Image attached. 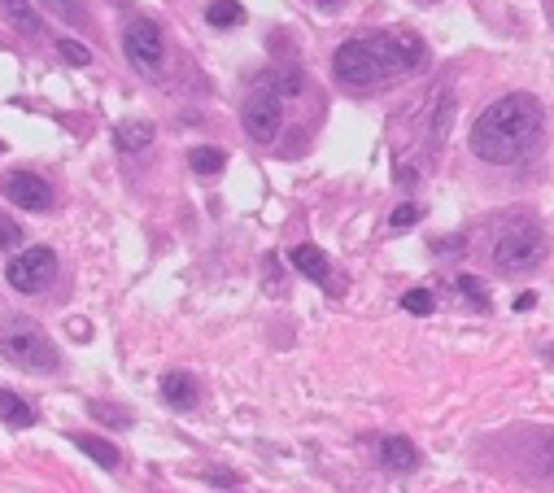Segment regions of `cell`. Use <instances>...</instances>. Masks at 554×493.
Returning <instances> with one entry per match:
<instances>
[{
  "label": "cell",
  "mask_w": 554,
  "mask_h": 493,
  "mask_svg": "<svg viewBox=\"0 0 554 493\" xmlns=\"http://www.w3.org/2000/svg\"><path fill=\"white\" fill-rule=\"evenodd\" d=\"M541 105L528 92H511L493 101L472 127V149L489 166H515L541 144Z\"/></svg>",
  "instance_id": "cell-1"
},
{
  "label": "cell",
  "mask_w": 554,
  "mask_h": 493,
  "mask_svg": "<svg viewBox=\"0 0 554 493\" xmlns=\"http://www.w3.org/2000/svg\"><path fill=\"white\" fill-rule=\"evenodd\" d=\"M424 62V44L411 31H380L367 40H345L332 57V70L345 88H380Z\"/></svg>",
  "instance_id": "cell-2"
},
{
  "label": "cell",
  "mask_w": 554,
  "mask_h": 493,
  "mask_svg": "<svg viewBox=\"0 0 554 493\" xmlns=\"http://www.w3.org/2000/svg\"><path fill=\"white\" fill-rule=\"evenodd\" d=\"M0 354L22 371H57L62 367V350H57L40 328H27V323L5 328V336H0Z\"/></svg>",
  "instance_id": "cell-3"
},
{
  "label": "cell",
  "mask_w": 554,
  "mask_h": 493,
  "mask_svg": "<svg viewBox=\"0 0 554 493\" xmlns=\"http://www.w3.org/2000/svg\"><path fill=\"white\" fill-rule=\"evenodd\" d=\"M5 280L14 293L22 297H35V293H48L57 280V254L48 245H31V249H22V254L9 258V267H5Z\"/></svg>",
  "instance_id": "cell-4"
},
{
  "label": "cell",
  "mask_w": 554,
  "mask_h": 493,
  "mask_svg": "<svg viewBox=\"0 0 554 493\" xmlns=\"http://www.w3.org/2000/svg\"><path fill=\"white\" fill-rule=\"evenodd\" d=\"M546 262V236L537 227H515L493 245V267L507 271V275H520V271H533Z\"/></svg>",
  "instance_id": "cell-5"
},
{
  "label": "cell",
  "mask_w": 554,
  "mask_h": 493,
  "mask_svg": "<svg viewBox=\"0 0 554 493\" xmlns=\"http://www.w3.org/2000/svg\"><path fill=\"white\" fill-rule=\"evenodd\" d=\"M123 57L131 66L140 70V75H162V66H166V35L158 22H149V18H136L131 27L123 31Z\"/></svg>",
  "instance_id": "cell-6"
},
{
  "label": "cell",
  "mask_w": 554,
  "mask_h": 493,
  "mask_svg": "<svg viewBox=\"0 0 554 493\" xmlns=\"http://www.w3.org/2000/svg\"><path fill=\"white\" fill-rule=\"evenodd\" d=\"M0 192H5V201L18 210H31V214L53 210V184L35 171H9L0 179Z\"/></svg>",
  "instance_id": "cell-7"
},
{
  "label": "cell",
  "mask_w": 554,
  "mask_h": 493,
  "mask_svg": "<svg viewBox=\"0 0 554 493\" xmlns=\"http://www.w3.org/2000/svg\"><path fill=\"white\" fill-rule=\"evenodd\" d=\"M240 118H245V131L258 144H271L275 136H280V127H284V105L275 101L271 92H254L245 101V110H240Z\"/></svg>",
  "instance_id": "cell-8"
},
{
  "label": "cell",
  "mask_w": 554,
  "mask_h": 493,
  "mask_svg": "<svg viewBox=\"0 0 554 493\" xmlns=\"http://www.w3.org/2000/svg\"><path fill=\"white\" fill-rule=\"evenodd\" d=\"M428 149L437 153L441 144H445V136H450V127H454V96H450V88H437V96L428 101Z\"/></svg>",
  "instance_id": "cell-9"
},
{
  "label": "cell",
  "mask_w": 554,
  "mask_h": 493,
  "mask_svg": "<svg viewBox=\"0 0 554 493\" xmlns=\"http://www.w3.org/2000/svg\"><path fill=\"white\" fill-rule=\"evenodd\" d=\"M162 402L175 406V411H192V406L201 402L197 380H192L188 371H171V376H162Z\"/></svg>",
  "instance_id": "cell-10"
},
{
  "label": "cell",
  "mask_w": 554,
  "mask_h": 493,
  "mask_svg": "<svg viewBox=\"0 0 554 493\" xmlns=\"http://www.w3.org/2000/svg\"><path fill=\"white\" fill-rule=\"evenodd\" d=\"M376 454H380V463L389 467V472H415V467H419V450L406 437H384Z\"/></svg>",
  "instance_id": "cell-11"
},
{
  "label": "cell",
  "mask_w": 554,
  "mask_h": 493,
  "mask_svg": "<svg viewBox=\"0 0 554 493\" xmlns=\"http://www.w3.org/2000/svg\"><path fill=\"white\" fill-rule=\"evenodd\" d=\"M0 18H5L18 35H40V14H35V0H0Z\"/></svg>",
  "instance_id": "cell-12"
},
{
  "label": "cell",
  "mask_w": 554,
  "mask_h": 493,
  "mask_svg": "<svg viewBox=\"0 0 554 493\" xmlns=\"http://www.w3.org/2000/svg\"><path fill=\"white\" fill-rule=\"evenodd\" d=\"M293 267H297L301 275H310L315 284H328V275H332L328 254H323V249H315V245H297V249H293Z\"/></svg>",
  "instance_id": "cell-13"
},
{
  "label": "cell",
  "mask_w": 554,
  "mask_h": 493,
  "mask_svg": "<svg viewBox=\"0 0 554 493\" xmlns=\"http://www.w3.org/2000/svg\"><path fill=\"white\" fill-rule=\"evenodd\" d=\"M114 144L123 153H140L153 144V123H140V118H131V123H118L114 127Z\"/></svg>",
  "instance_id": "cell-14"
},
{
  "label": "cell",
  "mask_w": 554,
  "mask_h": 493,
  "mask_svg": "<svg viewBox=\"0 0 554 493\" xmlns=\"http://www.w3.org/2000/svg\"><path fill=\"white\" fill-rule=\"evenodd\" d=\"M70 446H75V450H83V454H88L92 463L110 467V472L118 467V450H114V446H110V441H105V437H92V432H75V437H70Z\"/></svg>",
  "instance_id": "cell-15"
},
{
  "label": "cell",
  "mask_w": 554,
  "mask_h": 493,
  "mask_svg": "<svg viewBox=\"0 0 554 493\" xmlns=\"http://www.w3.org/2000/svg\"><path fill=\"white\" fill-rule=\"evenodd\" d=\"M35 419H40V415H35L14 389H0V424H9V428H31Z\"/></svg>",
  "instance_id": "cell-16"
},
{
  "label": "cell",
  "mask_w": 554,
  "mask_h": 493,
  "mask_svg": "<svg viewBox=\"0 0 554 493\" xmlns=\"http://www.w3.org/2000/svg\"><path fill=\"white\" fill-rule=\"evenodd\" d=\"M262 88H271L275 101H288V96H297V92H301V70H297V66L267 70V75H262Z\"/></svg>",
  "instance_id": "cell-17"
},
{
  "label": "cell",
  "mask_w": 554,
  "mask_h": 493,
  "mask_svg": "<svg viewBox=\"0 0 554 493\" xmlns=\"http://www.w3.org/2000/svg\"><path fill=\"white\" fill-rule=\"evenodd\" d=\"M188 166H192L197 175H219L223 166H227V153H223V149H206V144H201V149L188 153Z\"/></svg>",
  "instance_id": "cell-18"
},
{
  "label": "cell",
  "mask_w": 554,
  "mask_h": 493,
  "mask_svg": "<svg viewBox=\"0 0 554 493\" xmlns=\"http://www.w3.org/2000/svg\"><path fill=\"white\" fill-rule=\"evenodd\" d=\"M206 18H210V27H236V22L245 18V9H240L236 0H214L206 9Z\"/></svg>",
  "instance_id": "cell-19"
},
{
  "label": "cell",
  "mask_w": 554,
  "mask_h": 493,
  "mask_svg": "<svg viewBox=\"0 0 554 493\" xmlns=\"http://www.w3.org/2000/svg\"><path fill=\"white\" fill-rule=\"evenodd\" d=\"M454 288H459V293H463L476 310H489V293H485V284H480L476 275H454Z\"/></svg>",
  "instance_id": "cell-20"
},
{
  "label": "cell",
  "mask_w": 554,
  "mask_h": 493,
  "mask_svg": "<svg viewBox=\"0 0 554 493\" xmlns=\"http://www.w3.org/2000/svg\"><path fill=\"white\" fill-rule=\"evenodd\" d=\"M48 9H53L57 18H66V22H75V27H88V9L79 5V0H44Z\"/></svg>",
  "instance_id": "cell-21"
},
{
  "label": "cell",
  "mask_w": 554,
  "mask_h": 493,
  "mask_svg": "<svg viewBox=\"0 0 554 493\" xmlns=\"http://www.w3.org/2000/svg\"><path fill=\"white\" fill-rule=\"evenodd\" d=\"M57 53H62L70 66H92V53H88V44L70 40V35H66V40H57Z\"/></svg>",
  "instance_id": "cell-22"
},
{
  "label": "cell",
  "mask_w": 554,
  "mask_h": 493,
  "mask_svg": "<svg viewBox=\"0 0 554 493\" xmlns=\"http://www.w3.org/2000/svg\"><path fill=\"white\" fill-rule=\"evenodd\" d=\"M402 310H411V315H432V293L428 288H411V293L402 297Z\"/></svg>",
  "instance_id": "cell-23"
},
{
  "label": "cell",
  "mask_w": 554,
  "mask_h": 493,
  "mask_svg": "<svg viewBox=\"0 0 554 493\" xmlns=\"http://www.w3.org/2000/svg\"><path fill=\"white\" fill-rule=\"evenodd\" d=\"M419 214H424L419 206H397V210L389 214V227H393V232H406V227L419 223Z\"/></svg>",
  "instance_id": "cell-24"
},
{
  "label": "cell",
  "mask_w": 554,
  "mask_h": 493,
  "mask_svg": "<svg viewBox=\"0 0 554 493\" xmlns=\"http://www.w3.org/2000/svg\"><path fill=\"white\" fill-rule=\"evenodd\" d=\"M22 240V232H18V223H9V219H0V249H14Z\"/></svg>",
  "instance_id": "cell-25"
},
{
  "label": "cell",
  "mask_w": 554,
  "mask_h": 493,
  "mask_svg": "<svg viewBox=\"0 0 554 493\" xmlns=\"http://www.w3.org/2000/svg\"><path fill=\"white\" fill-rule=\"evenodd\" d=\"M533 302H537V293H524V297H515V310H528Z\"/></svg>",
  "instance_id": "cell-26"
},
{
  "label": "cell",
  "mask_w": 554,
  "mask_h": 493,
  "mask_svg": "<svg viewBox=\"0 0 554 493\" xmlns=\"http://www.w3.org/2000/svg\"><path fill=\"white\" fill-rule=\"evenodd\" d=\"M319 5H323V9H336V0H319Z\"/></svg>",
  "instance_id": "cell-27"
},
{
  "label": "cell",
  "mask_w": 554,
  "mask_h": 493,
  "mask_svg": "<svg viewBox=\"0 0 554 493\" xmlns=\"http://www.w3.org/2000/svg\"><path fill=\"white\" fill-rule=\"evenodd\" d=\"M424 5H437V0H424Z\"/></svg>",
  "instance_id": "cell-28"
}]
</instances>
